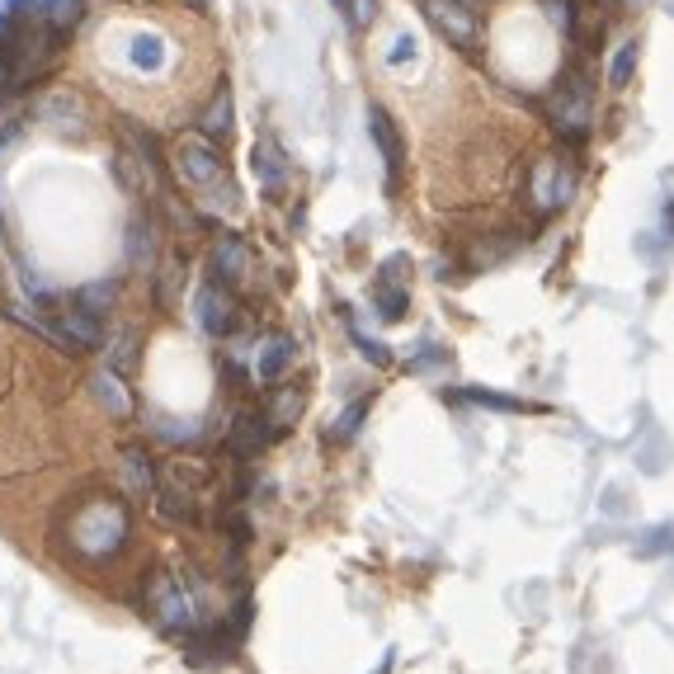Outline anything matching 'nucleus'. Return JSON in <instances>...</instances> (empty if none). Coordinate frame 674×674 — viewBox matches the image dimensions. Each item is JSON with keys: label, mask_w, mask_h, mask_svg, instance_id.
<instances>
[{"label": "nucleus", "mask_w": 674, "mask_h": 674, "mask_svg": "<svg viewBox=\"0 0 674 674\" xmlns=\"http://www.w3.org/2000/svg\"><path fill=\"white\" fill-rule=\"evenodd\" d=\"M127 534H133V519H127V505L119 495L81 500L76 514H71V524H66V542L85 556V562H105V556L123 552Z\"/></svg>", "instance_id": "f257e3e1"}, {"label": "nucleus", "mask_w": 674, "mask_h": 674, "mask_svg": "<svg viewBox=\"0 0 674 674\" xmlns=\"http://www.w3.org/2000/svg\"><path fill=\"white\" fill-rule=\"evenodd\" d=\"M552 127L556 137L571 142V147H585L595 133V95H590V81L580 71H571L562 81V90L552 99Z\"/></svg>", "instance_id": "f03ea898"}, {"label": "nucleus", "mask_w": 674, "mask_h": 674, "mask_svg": "<svg viewBox=\"0 0 674 674\" xmlns=\"http://www.w3.org/2000/svg\"><path fill=\"white\" fill-rule=\"evenodd\" d=\"M147 609L161 633H194L198 623V609H194V595L184 590L180 576H170V571H156L151 585H147Z\"/></svg>", "instance_id": "7ed1b4c3"}, {"label": "nucleus", "mask_w": 674, "mask_h": 674, "mask_svg": "<svg viewBox=\"0 0 674 674\" xmlns=\"http://www.w3.org/2000/svg\"><path fill=\"white\" fill-rule=\"evenodd\" d=\"M576 194V166L562 161V156H542L528 175V198H534L538 212H562Z\"/></svg>", "instance_id": "20e7f679"}, {"label": "nucleus", "mask_w": 674, "mask_h": 674, "mask_svg": "<svg viewBox=\"0 0 674 674\" xmlns=\"http://www.w3.org/2000/svg\"><path fill=\"white\" fill-rule=\"evenodd\" d=\"M420 10L443 42H453V48H463V52L481 48V24H477V14H471V5H463V0H425Z\"/></svg>", "instance_id": "39448f33"}, {"label": "nucleus", "mask_w": 674, "mask_h": 674, "mask_svg": "<svg viewBox=\"0 0 674 674\" xmlns=\"http://www.w3.org/2000/svg\"><path fill=\"white\" fill-rule=\"evenodd\" d=\"M175 170H180V180L194 184V189H218V184H226V161H222L218 142H208L204 133L184 137L175 147Z\"/></svg>", "instance_id": "423d86ee"}, {"label": "nucleus", "mask_w": 674, "mask_h": 674, "mask_svg": "<svg viewBox=\"0 0 674 674\" xmlns=\"http://www.w3.org/2000/svg\"><path fill=\"white\" fill-rule=\"evenodd\" d=\"M194 311H198V326H204V335H212V340H226V335L236 331V297L218 279H208L204 289L194 293Z\"/></svg>", "instance_id": "0eeeda50"}, {"label": "nucleus", "mask_w": 674, "mask_h": 674, "mask_svg": "<svg viewBox=\"0 0 674 674\" xmlns=\"http://www.w3.org/2000/svg\"><path fill=\"white\" fill-rule=\"evenodd\" d=\"M250 265H255V255H250V246H246V236H236V232L218 236V246L208 250V279L226 283V289H236V283H246Z\"/></svg>", "instance_id": "6e6552de"}, {"label": "nucleus", "mask_w": 674, "mask_h": 674, "mask_svg": "<svg viewBox=\"0 0 674 674\" xmlns=\"http://www.w3.org/2000/svg\"><path fill=\"white\" fill-rule=\"evenodd\" d=\"M406 279H410V260H406V255H392V260L382 265V274H378V311L387 321L406 317V303H410Z\"/></svg>", "instance_id": "1a4fd4ad"}, {"label": "nucleus", "mask_w": 674, "mask_h": 674, "mask_svg": "<svg viewBox=\"0 0 674 674\" xmlns=\"http://www.w3.org/2000/svg\"><path fill=\"white\" fill-rule=\"evenodd\" d=\"M250 170H255V180H260V189L269 198H279L289 189V156H283V147L274 137H260L250 147Z\"/></svg>", "instance_id": "9d476101"}, {"label": "nucleus", "mask_w": 674, "mask_h": 674, "mask_svg": "<svg viewBox=\"0 0 674 674\" xmlns=\"http://www.w3.org/2000/svg\"><path fill=\"white\" fill-rule=\"evenodd\" d=\"M368 133H372V142H378V151H382L387 184L396 189V180H401V161H406V147H401V133H396L392 113H387L382 105H372V109H368Z\"/></svg>", "instance_id": "9b49d317"}, {"label": "nucleus", "mask_w": 674, "mask_h": 674, "mask_svg": "<svg viewBox=\"0 0 674 674\" xmlns=\"http://www.w3.org/2000/svg\"><path fill=\"white\" fill-rule=\"evenodd\" d=\"M38 119H48V127H57V133H71V137L85 133V123H81L85 119V105H81L76 90H52L38 105Z\"/></svg>", "instance_id": "f8f14e48"}, {"label": "nucleus", "mask_w": 674, "mask_h": 674, "mask_svg": "<svg viewBox=\"0 0 674 674\" xmlns=\"http://www.w3.org/2000/svg\"><path fill=\"white\" fill-rule=\"evenodd\" d=\"M293 358H297V344L289 335H274L260 350V358H255V378H260L265 387L283 382V378H289V368H293Z\"/></svg>", "instance_id": "ddd939ff"}, {"label": "nucleus", "mask_w": 674, "mask_h": 674, "mask_svg": "<svg viewBox=\"0 0 674 674\" xmlns=\"http://www.w3.org/2000/svg\"><path fill=\"white\" fill-rule=\"evenodd\" d=\"M232 127H236V99H232V90H226V85H222V90L208 99L204 119H198V133H204L208 142H218V147H222V142L232 137Z\"/></svg>", "instance_id": "4468645a"}, {"label": "nucleus", "mask_w": 674, "mask_h": 674, "mask_svg": "<svg viewBox=\"0 0 674 674\" xmlns=\"http://www.w3.org/2000/svg\"><path fill=\"white\" fill-rule=\"evenodd\" d=\"M90 387H95V401L105 406L113 420H133V396H127V387H123V378L113 368H105V372H95L90 378Z\"/></svg>", "instance_id": "2eb2a0df"}, {"label": "nucleus", "mask_w": 674, "mask_h": 674, "mask_svg": "<svg viewBox=\"0 0 674 674\" xmlns=\"http://www.w3.org/2000/svg\"><path fill=\"white\" fill-rule=\"evenodd\" d=\"M156 514L166 524H194V491L189 486H156Z\"/></svg>", "instance_id": "dca6fc26"}, {"label": "nucleus", "mask_w": 674, "mask_h": 674, "mask_svg": "<svg viewBox=\"0 0 674 674\" xmlns=\"http://www.w3.org/2000/svg\"><path fill=\"white\" fill-rule=\"evenodd\" d=\"M151 260H156V226H151L147 212H142V218L127 222V265L147 269Z\"/></svg>", "instance_id": "f3484780"}, {"label": "nucleus", "mask_w": 674, "mask_h": 674, "mask_svg": "<svg viewBox=\"0 0 674 674\" xmlns=\"http://www.w3.org/2000/svg\"><path fill=\"white\" fill-rule=\"evenodd\" d=\"M123 467H127V486H133L137 495H156V486L161 481H156V467H151L147 449H137V443L133 449H123Z\"/></svg>", "instance_id": "a211bd4d"}, {"label": "nucleus", "mask_w": 674, "mask_h": 674, "mask_svg": "<svg viewBox=\"0 0 674 674\" xmlns=\"http://www.w3.org/2000/svg\"><path fill=\"white\" fill-rule=\"evenodd\" d=\"M81 0H10V14H42L52 24H71Z\"/></svg>", "instance_id": "6ab92c4d"}, {"label": "nucleus", "mask_w": 674, "mask_h": 674, "mask_svg": "<svg viewBox=\"0 0 674 674\" xmlns=\"http://www.w3.org/2000/svg\"><path fill=\"white\" fill-rule=\"evenodd\" d=\"M113 303H119V283L113 279H95V283H85V289L76 293V307L85 311V317H105Z\"/></svg>", "instance_id": "aec40b11"}, {"label": "nucleus", "mask_w": 674, "mask_h": 674, "mask_svg": "<svg viewBox=\"0 0 674 674\" xmlns=\"http://www.w3.org/2000/svg\"><path fill=\"white\" fill-rule=\"evenodd\" d=\"M113 180H119L123 194H147V170H142V156H133V151L113 156Z\"/></svg>", "instance_id": "412c9836"}, {"label": "nucleus", "mask_w": 674, "mask_h": 674, "mask_svg": "<svg viewBox=\"0 0 674 674\" xmlns=\"http://www.w3.org/2000/svg\"><path fill=\"white\" fill-rule=\"evenodd\" d=\"M637 57H641L637 42H623V48L613 52V62H609V85H613V90H627V85H633V76H637Z\"/></svg>", "instance_id": "4be33fe9"}, {"label": "nucleus", "mask_w": 674, "mask_h": 674, "mask_svg": "<svg viewBox=\"0 0 674 674\" xmlns=\"http://www.w3.org/2000/svg\"><path fill=\"white\" fill-rule=\"evenodd\" d=\"M105 354H109V368L113 372H133L137 368V335L133 331H119L113 340H105Z\"/></svg>", "instance_id": "5701e85b"}, {"label": "nucleus", "mask_w": 674, "mask_h": 674, "mask_svg": "<svg viewBox=\"0 0 674 674\" xmlns=\"http://www.w3.org/2000/svg\"><path fill=\"white\" fill-rule=\"evenodd\" d=\"M297 410H303V396H297V392H279L274 410H269V420H274V429H279V434H283V429L293 425V415H297Z\"/></svg>", "instance_id": "b1692460"}, {"label": "nucleus", "mask_w": 674, "mask_h": 674, "mask_svg": "<svg viewBox=\"0 0 674 674\" xmlns=\"http://www.w3.org/2000/svg\"><path fill=\"white\" fill-rule=\"evenodd\" d=\"M364 415H368V401H354V406H350V410H344V415H340V425L331 429V439H335V443H344V439H354V434H358V425H364Z\"/></svg>", "instance_id": "393cba45"}, {"label": "nucleus", "mask_w": 674, "mask_h": 674, "mask_svg": "<svg viewBox=\"0 0 674 674\" xmlns=\"http://www.w3.org/2000/svg\"><path fill=\"white\" fill-rule=\"evenodd\" d=\"M175 289H184V269L166 265V269H161V289H156V297H161L166 311H175Z\"/></svg>", "instance_id": "a878e982"}, {"label": "nucleus", "mask_w": 674, "mask_h": 674, "mask_svg": "<svg viewBox=\"0 0 674 674\" xmlns=\"http://www.w3.org/2000/svg\"><path fill=\"white\" fill-rule=\"evenodd\" d=\"M354 344H358V354H364V358H372V364H378V368H387V364H392V354H387V350H382V344L372 340V335L354 331Z\"/></svg>", "instance_id": "bb28decb"}, {"label": "nucleus", "mask_w": 674, "mask_h": 674, "mask_svg": "<svg viewBox=\"0 0 674 674\" xmlns=\"http://www.w3.org/2000/svg\"><path fill=\"white\" fill-rule=\"evenodd\" d=\"M344 14H350L354 28H368L372 14H378V5H372V0H344Z\"/></svg>", "instance_id": "cd10ccee"}, {"label": "nucleus", "mask_w": 674, "mask_h": 674, "mask_svg": "<svg viewBox=\"0 0 674 674\" xmlns=\"http://www.w3.org/2000/svg\"><path fill=\"white\" fill-rule=\"evenodd\" d=\"M542 5H548V20L562 28V34H571V20H576V14H571V0H542Z\"/></svg>", "instance_id": "c85d7f7f"}, {"label": "nucleus", "mask_w": 674, "mask_h": 674, "mask_svg": "<svg viewBox=\"0 0 674 674\" xmlns=\"http://www.w3.org/2000/svg\"><path fill=\"white\" fill-rule=\"evenodd\" d=\"M415 52V38H396V48L387 52V62H401V57H410Z\"/></svg>", "instance_id": "c756f323"}, {"label": "nucleus", "mask_w": 674, "mask_h": 674, "mask_svg": "<svg viewBox=\"0 0 674 674\" xmlns=\"http://www.w3.org/2000/svg\"><path fill=\"white\" fill-rule=\"evenodd\" d=\"M335 5H344V0H335Z\"/></svg>", "instance_id": "7c9ffc66"}, {"label": "nucleus", "mask_w": 674, "mask_h": 674, "mask_svg": "<svg viewBox=\"0 0 674 674\" xmlns=\"http://www.w3.org/2000/svg\"><path fill=\"white\" fill-rule=\"evenodd\" d=\"M609 5H613V0H609Z\"/></svg>", "instance_id": "2f4dec72"}]
</instances>
